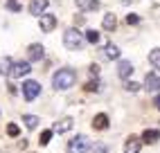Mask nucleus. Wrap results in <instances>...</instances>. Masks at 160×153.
<instances>
[{
  "label": "nucleus",
  "mask_w": 160,
  "mask_h": 153,
  "mask_svg": "<svg viewBox=\"0 0 160 153\" xmlns=\"http://www.w3.org/2000/svg\"><path fill=\"white\" fill-rule=\"evenodd\" d=\"M74 83H77V72L72 68H61L59 72H54V76H52V86H54L57 90H68Z\"/></svg>",
  "instance_id": "nucleus-1"
},
{
  "label": "nucleus",
  "mask_w": 160,
  "mask_h": 153,
  "mask_svg": "<svg viewBox=\"0 0 160 153\" xmlns=\"http://www.w3.org/2000/svg\"><path fill=\"white\" fill-rule=\"evenodd\" d=\"M63 45H66V50H70V52L81 50V45H83V34H81L79 29H74V27L66 29V34H63Z\"/></svg>",
  "instance_id": "nucleus-2"
},
{
  "label": "nucleus",
  "mask_w": 160,
  "mask_h": 153,
  "mask_svg": "<svg viewBox=\"0 0 160 153\" xmlns=\"http://www.w3.org/2000/svg\"><path fill=\"white\" fill-rule=\"evenodd\" d=\"M90 146H92V142L88 135H77L74 140L68 142V153H86V151H90Z\"/></svg>",
  "instance_id": "nucleus-3"
},
{
  "label": "nucleus",
  "mask_w": 160,
  "mask_h": 153,
  "mask_svg": "<svg viewBox=\"0 0 160 153\" xmlns=\"http://www.w3.org/2000/svg\"><path fill=\"white\" fill-rule=\"evenodd\" d=\"M29 72H32V68H29L27 61H16V63H12V68L7 70V74L12 76V79H20V76H25Z\"/></svg>",
  "instance_id": "nucleus-4"
},
{
  "label": "nucleus",
  "mask_w": 160,
  "mask_h": 153,
  "mask_svg": "<svg viewBox=\"0 0 160 153\" xmlns=\"http://www.w3.org/2000/svg\"><path fill=\"white\" fill-rule=\"evenodd\" d=\"M41 95V83L38 81H25L23 83V97H25V101H34L36 97Z\"/></svg>",
  "instance_id": "nucleus-5"
},
{
  "label": "nucleus",
  "mask_w": 160,
  "mask_h": 153,
  "mask_svg": "<svg viewBox=\"0 0 160 153\" xmlns=\"http://www.w3.org/2000/svg\"><path fill=\"white\" fill-rule=\"evenodd\" d=\"M38 25H41V32H52L57 27V16L54 14H41L38 16Z\"/></svg>",
  "instance_id": "nucleus-6"
},
{
  "label": "nucleus",
  "mask_w": 160,
  "mask_h": 153,
  "mask_svg": "<svg viewBox=\"0 0 160 153\" xmlns=\"http://www.w3.org/2000/svg\"><path fill=\"white\" fill-rule=\"evenodd\" d=\"M144 88L149 92H160V76L156 72H147V76H144Z\"/></svg>",
  "instance_id": "nucleus-7"
},
{
  "label": "nucleus",
  "mask_w": 160,
  "mask_h": 153,
  "mask_svg": "<svg viewBox=\"0 0 160 153\" xmlns=\"http://www.w3.org/2000/svg\"><path fill=\"white\" fill-rule=\"evenodd\" d=\"M133 70L135 68H133L131 61H120V63H117V74H120V79H124V81L133 74Z\"/></svg>",
  "instance_id": "nucleus-8"
},
{
  "label": "nucleus",
  "mask_w": 160,
  "mask_h": 153,
  "mask_svg": "<svg viewBox=\"0 0 160 153\" xmlns=\"http://www.w3.org/2000/svg\"><path fill=\"white\" fill-rule=\"evenodd\" d=\"M43 54H45V47L41 45V43H34V45H29V50H27V59L29 61H41Z\"/></svg>",
  "instance_id": "nucleus-9"
},
{
  "label": "nucleus",
  "mask_w": 160,
  "mask_h": 153,
  "mask_svg": "<svg viewBox=\"0 0 160 153\" xmlns=\"http://www.w3.org/2000/svg\"><path fill=\"white\" fill-rule=\"evenodd\" d=\"M48 0H32L29 2V14L32 16H41V14H45V9H48Z\"/></svg>",
  "instance_id": "nucleus-10"
},
{
  "label": "nucleus",
  "mask_w": 160,
  "mask_h": 153,
  "mask_svg": "<svg viewBox=\"0 0 160 153\" xmlns=\"http://www.w3.org/2000/svg\"><path fill=\"white\" fill-rule=\"evenodd\" d=\"M158 140H160V131L158 128H147L144 133H142V140L140 142H144V144H156Z\"/></svg>",
  "instance_id": "nucleus-11"
},
{
  "label": "nucleus",
  "mask_w": 160,
  "mask_h": 153,
  "mask_svg": "<svg viewBox=\"0 0 160 153\" xmlns=\"http://www.w3.org/2000/svg\"><path fill=\"white\" fill-rule=\"evenodd\" d=\"M72 128V117H63L59 119V122H54V126H52V131L54 133H66V131Z\"/></svg>",
  "instance_id": "nucleus-12"
},
{
  "label": "nucleus",
  "mask_w": 160,
  "mask_h": 153,
  "mask_svg": "<svg viewBox=\"0 0 160 153\" xmlns=\"http://www.w3.org/2000/svg\"><path fill=\"white\" fill-rule=\"evenodd\" d=\"M140 146H142V142L138 140V137H133V135L124 142V151H126V153H138V151H140Z\"/></svg>",
  "instance_id": "nucleus-13"
},
{
  "label": "nucleus",
  "mask_w": 160,
  "mask_h": 153,
  "mask_svg": "<svg viewBox=\"0 0 160 153\" xmlns=\"http://www.w3.org/2000/svg\"><path fill=\"white\" fill-rule=\"evenodd\" d=\"M92 128H97V131L108 128V115H104V113L95 115V119H92Z\"/></svg>",
  "instance_id": "nucleus-14"
},
{
  "label": "nucleus",
  "mask_w": 160,
  "mask_h": 153,
  "mask_svg": "<svg viewBox=\"0 0 160 153\" xmlns=\"http://www.w3.org/2000/svg\"><path fill=\"white\" fill-rule=\"evenodd\" d=\"M74 2H77V7L81 9V12H92V9L99 7L97 0H74Z\"/></svg>",
  "instance_id": "nucleus-15"
},
{
  "label": "nucleus",
  "mask_w": 160,
  "mask_h": 153,
  "mask_svg": "<svg viewBox=\"0 0 160 153\" xmlns=\"http://www.w3.org/2000/svg\"><path fill=\"white\" fill-rule=\"evenodd\" d=\"M102 25H104V29H106V32H113V29L117 27V18H115V14H104Z\"/></svg>",
  "instance_id": "nucleus-16"
},
{
  "label": "nucleus",
  "mask_w": 160,
  "mask_h": 153,
  "mask_svg": "<svg viewBox=\"0 0 160 153\" xmlns=\"http://www.w3.org/2000/svg\"><path fill=\"white\" fill-rule=\"evenodd\" d=\"M120 54H122V50L117 45H113V43H108V45L104 47V57L106 59H120Z\"/></svg>",
  "instance_id": "nucleus-17"
},
{
  "label": "nucleus",
  "mask_w": 160,
  "mask_h": 153,
  "mask_svg": "<svg viewBox=\"0 0 160 153\" xmlns=\"http://www.w3.org/2000/svg\"><path fill=\"white\" fill-rule=\"evenodd\" d=\"M149 63L160 72V47H153L151 52H149Z\"/></svg>",
  "instance_id": "nucleus-18"
},
{
  "label": "nucleus",
  "mask_w": 160,
  "mask_h": 153,
  "mask_svg": "<svg viewBox=\"0 0 160 153\" xmlns=\"http://www.w3.org/2000/svg\"><path fill=\"white\" fill-rule=\"evenodd\" d=\"M38 122H41V119H38L36 115H23V124H25L27 128H36Z\"/></svg>",
  "instance_id": "nucleus-19"
},
{
  "label": "nucleus",
  "mask_w": 160,
  "mask_h": 153,
  "mask_svg": "<svg viewBox=\"0 0 160 153\" xmlns=\"http://www.w3.org/2000/svg\"><path fill=\"white\" fill-rule=\"evenodd\" d=\"M86 41H88V43H92V45H97V43H99V32L88 29V32H86Z\"/></svg>",
  "instance_id": "nucleus-20"
},
{
  "label": "nucleus",
  "mask_w": 160,
  "mask_h": 153,
  "mask_svg": "<svg viewBox=\"0 0 160 153\" xmlns=\"http://www.w3.org/2000/svg\"><path fill=\"white\" fill-rule=\"evenodd\" d=\"M52 133H54V131H43V133H41V140H38V144H41V146L50 144V140H52Z\"/></svg>",
  "instance_id": "nucleus-21"
},
{
  "label": "nucleus",
  "mask_w": 160,
  "mask_h": 153,
  "mask_svg": "<svg viewBox=\"0 0 160 153\" xmlns=\"http://www.w3.org/2000/svg\"><path fill=\"white\" fill-rule=\"evenodd\" d=\"M124 90H126V92H138V90H140V83H135V81H131V79H126Z\"/></svg>",
  "instance_id": "nucleus-22"
},
{
  "label": "nucleus",
  "mask_w": 160,
  "mask_h": 153,
  "mask_svg": "<svg viewBox=\"0 0 160 153\" xmlns=\"http://www.w3.org/2000/svg\"><path fill=\"white\" fill-rule=\"evenodd\" d=\"M83 88H86V90H88V92H97V90H99V88H102V83H99V81H97V79H95V81H88V83H86V86H83Z\"/></svg>",
  "instance_id": "nucleus-23"
},
{
  "label": "nucleus",
  "mask_w": 160,
  "mask_h": 153,
  "mask_svg": "<svg viewBox=\"0 0 160 153\" xmlns=\"http://www.w3.org/2000/svg\"><path fill=\"white\" fill-rule=\"evenodd\" d=\"M90 153H108V146L102 144V142H97L95 146H90Z\"/></svg>",
  "instance_id": "nucleus-24"
},
{
  "label": "nucleus",
  "mask_w": 160,
  "mask_h": 153,
  "mask_svg": "<svg viewBox=\"0 0 160 153\" xmlns=\"http://www.w3.org/2000/svg\"><path fill=\"white\" fill-rule=\"evenodd\" d=\"M18 133H20V128H18L16 124H9V126H7V135H9V137H18Z\"/></svg>",
  "instance_id": "nucleus-25"
},
{
  "label": "nucleus",
  "mask_w": 160,
  "mask_h": 153,
  "mask_svg": "<svg viewBox=\"0 0 160 153\" xmlns=\"http://www.w3.org/2000/svg\"><path fill=\"white\" fill-rule=\"evenodd\" d=\"M7 9H12V12H20V5L16 0H7Z\"/></svg>",
  "instance_id": "nucleus-26"
},
{
  "label": "nucleus",
  "mask_w": 160,
  "mask_h": 153,
  "mask_svg": "<svg viewBox=\"0 0 160 153\" xmlns=\"http://www.w3.org/2000/svg\"><path fill=\"white\" fill-rule=\"evenodd\" d=\"M138 20H140V18H138L135 14H129V16H126V23H129V25H135Z\"/></svg>",
  "instance_id": "nucleus-27"
},
{
  "label": "nucleus",
  "mask_w": 160,
  "mask_h": 153,
  "mask_svg": "<svg viewBox=\"0 0 160 153\" xmlns=\"http://www.w3.org/2000/svg\"><path fill=\"white\" fill-rule=\"evenodd\" d=\"M9 68H12V59H9V57H7V59H2V70L7 72Z\"/></svg>",
  "instance_id": "nucleus-28"
},
{
  "label": "nucleus",
  "mask_w": 160,
  "mask_h": 153,
  "mask_svg": "<svg viewBox=\"0 0 160 153\" xmlns=\"http://www.w3.org/2000/svg\"><path fill=\"white\" fill-rule=\"evenodd\" d=\"M97 72H99V65L92 63V65H90V74H97Z\"/></svg>",
  "instance_id": "nucleus-29"
},
{
  "label": "nucleus",
  "mask_w": 160,
  "mask_h": 153,
  "mask_svg": "<svg viewBox=\"0 0 160 153\" xmlns=\"http://www.w3.org/2000/svg\"><path fill=\"white\" fill-rule=\"evenodd\" d=\"M153 104H156V108H158V111H160V92L156 95V99H153Z\"/></svg>",
  "instance_id": "nucleus-30"
}]
</instances>
